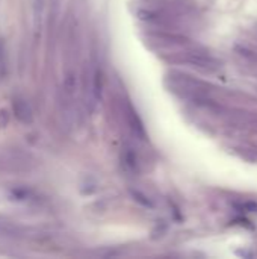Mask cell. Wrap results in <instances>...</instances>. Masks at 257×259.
Instances as JSON below:
<instances>
[{"mask_svg":"<svg viewBox=\"0 0 257 259\" xmlns=\"http://www.w3.org/2000/svg\"><path fill=\"white\" fill-rule=\"evenodd\" d=\"M44 5L45 0H32V12H34V23L35 27H41V20H42V14H44Z\"/></svg>","mask_w":257,"mask_h":259,"instance_id":"obj_7","label":"cell"},{"mask_svg":"<svg viewBox=\"0 0 257 259\" xmlns=\"http://www.w3.org/2000/svg\"><path fill=\"white\" fill-rule=\"evenodd\" d=\"M9 123V114L6 109H0V128H6Z\"/></svg>","mask_w":257,"mask_h":259,"instance_id":"obj_11","label":"cell"},{"mask_svg":"<svg viewBox=\"0 0 257 259\" xmlns=\"http://www.w3.org/2000/svg\"><path fill=\"white\" fill-rule=\"evenodd\" d=\"M124 117L127 121V126L130 129V132L133 133V136H136L138 140H145L147 138V132H145V126H144V121L139 117L138 111H136L130 102H126L124 105Z\"/></svg>","mask_w":257,"mask_h":259,"instance_id":"obj_2","label":"cell"},{"mask_svg":"<svg viewBox=\"0 0 257 259\" xmlns=\"http://www.w3.org/2000/svg\"><path fill=\"white\" fill-rule=\"evenodd\" d=\"M130 194L133 197V200L136 203H139L141 206H144V208H153V203H151V200L148 199L145 194H142L139 191H130Z\"/></svg>","mask_w":257,"mask_h":259,"instance_id":"obj_8","label":"cell"},{"mask_svg":"<svg viewBox=\"0 0 257 259\" xmlns=\"http://www.w3.org/2000/svg\"><path fill=\"white\" fill-rule=\"evenodd\" d=\"M11 197L14 200L19 202H30L34 200V191H30L29 188H21V187H15L9 191Z\"/></svg>","mask_w":257,"mask_h":259,"instance_id":"obj_6","label":"cell"},{"mask_svg":"<svg viewBox=\"0 0 257 259\" xmlns=\"http://www.w3.org/2000/svg\"><path fill=\"white\" fill-rule=\"evenodd\" d=\"M12 109H14L15 117H17L21 121V123H24V125L32 123L34 111H32V108H30L29 102H26L24 99H20V97L15 99L14 103H12Z\"/></svg>","mask_w":257,"mask_h":259,"instance_id":"obj_3","label":"cell"},{"mask_svg":"<svg viewBox=\"0 0 257 259\" xmlns=\"http://www.w3.org/2000/svg\"><path fill=\"white\" fill-rule=\"evenodd\" d=\"M103 84H104L103 71L100 67H96L93 73H91V81H89V93H91V97L96 100V103L103 96Z\"/></svg>","mask_w":257,"mask_h":259,"instance_id":"obj_5","label":"cell"},{"mask_svg":"<svg viewBox=\"0 0 257 259\" xmlns=\"http://www.w3.org/2000/svg\"><path fill=\"white\" fill-rule=\"evenodd\" d=\"M124 164H126V167L127 169H130V170H138V159H136V155L133 153V151H130V150H127V151H124Z\"/></svg>","mask_w":257,"mask_h":259,"instance_id":"obj_10","label":"cell"},{"mask_svg":"<svg viewBox=\"0 0 257 259\" xmlns=\"http://www.w3.org/2000/svg\"><path fill=\"white\" fill-rule=\"evenodd\" d=\"M8 67H6V50L5 44L0 41V79H3L6 76Z\"/></svg>","mask_w":257,"mask_h":259,"instance_id":"obj_9","label":"cell"},{"mask_svg":"<svg viewBox=\"0 0 257 259\" xmlns=\"http://www.w3.org/2000/svg\"><path fill=\"white\" fill-rule=\"evenodd\" d=\"M181 61L189 64L194 68H198L201 71H215L219 68V61L206 52L200 50H188L181 55Z\"/></svg>","mask_w":257,"mask_h":259,"instance_id":"obj_1","label":"cell"},{"mask_svg":"<svg viewBox=\"0 0 257 259\" xmlns=\"http://www.w3.org/2000/svg\"><path fill=\"white\" fill-rule=\"evenodd\" d=\"M24 235V227L17 224L15 221L0 216V237L8 238H20Z\"/></svg>","mask_w":257,"mask_h":259,"instance_id":"obj_4","label":"cell"}]
</instances>
